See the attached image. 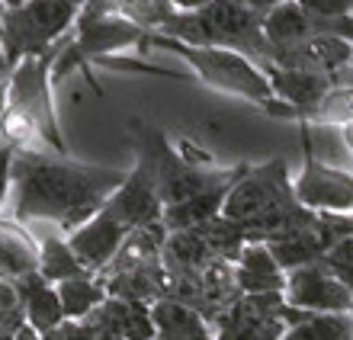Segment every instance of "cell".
<instances>
[{"label": "cell", "instance_id": "obj_1", "mask_svg": "<svg viewBox=\"0 0 353 340\" xmlns=\"http://www.w3.org/2000/svg\"><path fill=\"white\" fill-rule=\"evenodd\" d=\"M129 170L74 164L68 157H46L36 151L13 154V215L19 225L55 221L74 231L106 206Z\"/></svg>", "mask_w": 353, "mask_h": 340}, {"label": "cell", "instance_id": "obj_3", "mask_svg": "<svg viewBox=\"0 0 353 340\" xmlns=\"http://www.w3.org/2000/svg\"><path fill=\"white\" fill-rule=\"evenodd\" d=\"M129 132H132V141H135V154H139L135 161H141V164L148 167L164 209L183 203V199H190L196 193H205L212 186L228 183V180H234L244 170V164L203 167V164H196V161H190V157L176 154L174 148H170V141L164 138V132L154 129L145 119H132Z\"/></svg>", "mask_w": 353, "mask_h": 340}, {"label": "cell", "instance_id": "obj_23", "mask_svg": "<svg viewBox=\"0 0 353 340\" xmlns=\"http://www.w3.org/2000/svg\"><path fill=\"white\" fill-rule=\"evenodd\" d=\"M23 324H26V314H23V302L17 295V286L0 276V328L17 334Z\"/></svg>", "mask_w": 353, "mask_h": 340}, {"label": "cell", "instance_id": "obj_18", "mask_svg": "<svg viewBox=\"0 0 353 340\" xmlns=\"http://www.w3.org/2000/svg\"><path fill=\"white\" fill-rule=\"evenodd\" d=\"M39 273V241L19 221H0V276L17 283Z\"/></svg>", "mask_w": 353, "mask_h": 340}, {"label": "cell", "instance_id": "obj_27", "mask_svg": "<svg viewBox=\"0 0 353 340\" xmlns=\"http://www.w3.org/2000/svg\"><path fill=\"white\" fill-rule=\"evenodd\" d=\"M241 7H248V10H254L257 17H267L270 10H276L279 3H286V0H238Z\"/></svg>", "mask_w": 353, "mask_h": 340}, {"label": "cell", "instance_id": "obj_11", "mask_svg": "<svg viewBox=\"0 0 353 340\" xmlns=\"http://www.w3.org/2000/svg\"><path fill=\"white\" fill-rule=\"evenodd\" d=\"M103 209L110 212L112 219L119 221L129 234L132 231H139V228H148V225H154V221H161V215H164V203H161L158 186H154V180H151L148 167L141 164V161H135V167L129 170V177H125L119 190L106 199Z\"/></svg>", "mask_w": 353, "mask_h": 340}, {"label": "cell", "instance_id": "obj_30", "mask_svg": "<svg viewBox=\"0 0 353 340\" xmlns=\"http://www.w3.org/2000/svg\"><path fill=\"white\" fill-rule=\"evenodd\" d=\"M17 340H39V334L32 331L29 324H23V328H19V331H17Z\"/></svg>", "mask_w": 353, "mask_h": 340}, {"label": "cell", "instance_id": "obj_15", "mask_svg": "<svg viewBox=\"0 0 353 340\" xmlns=\"http://www.w3.org/2000/svg\"><path fill=\"white\" fill-rule=\"evenodd\" d=\"M13 286H17V295H19V302H23L26 324L39 337L55 331L58 324L65 321V312H61V302H58V289L52 283H46L39 273L23 276Z\"/></svg>", "mask_w": 353, "mask_h": 340}, {"label": "cell", "instance_id": "obj_8", "mask_svg": "<svg viewBox=\"0 0 353 340\" xmlns=\"http://www.w3.org/2000/svg\"><path fill=\"white\" fill-rule=\"evenodd\" d=\"M299 132H302V170L292 180L296 203L318 215H353V174L318 161L308 122H299Z\"/></svg>", "mask_w": 353, "mask_h": 340}, {"label": "cell", "instance_id": "obj_25", "mask_svg": "<svg viewBox=\"0 0 353 340\" xmlns=\"http://www.w3.org/2000/svg\"><path fill=\"white\" fill-rule=\"evenodd\" d=\"M39 340H93V328L87 321H61L55 331L42 334Z\"/></svg>", "mask_w": 353, "mask_h": 340}, {"label": "cell", "instance_id": "obj_34", "mask_svg": "<svg viewBox=\"0 0 353 340\" xmlns=\"http://www.w3.org/2000/svg\"><path fill=\"white\" fill-rule=\"evenodd\" d=\"M350 71H353V58H350Z\"/></svg>", "mask_w": 353, "mask_h": 340}, {"label": "cell", "instance_id": "obj_31", "mask_svg": "<svg viewBox=\"0 0 353 340\" xmlns=\"http://www.w3.org/2000/svg\"><path fill=\"white\" fill-rule=\"evenodd\" d=\"M10 71V61H7V52H3V46H0V83H3V74Z\"/></svg>", "mask_w": 353, "mask_h": 340}, {"label": "cell", "instance_id": "obj_21", "mask_svg": "<svg viewBox=\"0 0 353 340\" xmlns=\"http://www.w3.org/2000/svg\"><path fill=\"white\" fill-rule=\"evenodd\" d=\"M283 340H353V314H308Z\"/></svg>", "mask_w": 353, "mask_h": 340}, {"label": "cell", "instance_id": "obj_29", "mask_svg": "<svg viewBox=\"0 0 353 340\" xmlns=\"http://www.w3.org/2000/svg\"><path fill=\"white\" fill-rule=\"evenodd\" d=\"M341 138H344V145L350 148V154H353V119H347L344 126H341Z\"/></svg>", "mask_w": 353, "mask_h": 340}, {"label": "cell", "instance_id": "obj_17", "mask_svg": "<svg viewBox=\"0 0 353 340\" xmlns=\"http://www.w3.org/2000/svg\"><path fill=\"white\" fill-rule=\"evenodd\" d=\"M238 177H234V180H238ZM234 180H228V183H222V186H212V190H205V193H196L176 206H168L164 215H161L164 231H168V234H174V231H190V228L205 225V221L219 219V215H222V206H225V196H228Z\"/></svg>", "mask_w": 353, "mask_h": 340}, {"label": "cell", "instance_id": "obj_19", "mask_svg": "<svg viewBox=\"0 0 353 340\" xmlns=\"http://www.w3.org/2000/svg\"><path fill=\"white\" fill-rule=\"evenodd\" d=\"M55 289L65 321H84L106 302V286H103L100 276H77V279H68Z\"/></svg>", "mask_w": 353, "mask_h": 340}, {"label": "cell", "instance_id": "obj_32", "mask_svg": "<svg viewBox=\"0 0 353 340\" xmlns=\"http://www.w3.org/2000/svg\"><path fill=\"white\" fill-rule=\"evenodd\" d=\"M19 3H26V0H0V10L3 7H19Z\"/></svg>", "mask_w": 353, "mask_h": 340}, {"label": "cell", "instance_id": "obj_16", "mask_svg": "<svg viewBox=\"0 0 353 340\" xmlns=\"http://www.w3.org/2000/svg\"><path fill=\"white\" fill-rule=\"evenodd\" d=\"M154 340H212V328L203 314L176 299H158L151 305Z\"/></svg>", "mask_w": 353, "mask_h": 340}, {"label": "cell", "instance_id": "obj_26", "mask_svg": "<svg viewBox=\"0 0 353 340\" xmlns=\"http://www.w3.org/2000/svg\"><path fill=\"white\" fill-rule=\"evenodd\" d=\"M13 154H17L13 145H0V206H3L10 186H13Z\"/></svg>", "mask_w": 353, "mask_h": 340}, {"label": "cell", "instance_id": "obj_22", "mask_svg": "<svg viewBox=\"0 0 353 340\" xmlns=\"http://www.w3.org/2000/svg\"><path fill=\"white\" fill-rule=\"evenodd\" d=\"M321 267H325L327 273L334 276L337 283L353 295V234L341 238L334 248L327 250L325 257H321Z\"/></svg>", "mask_w": 353, "mask_h": 340}, {"label": "cell", "instance_id": "obj_13", "mask_svg": "<svg viewBox=\"0 0 353 340\" xmlns=\"http://www.w3.org/2000/svg\"><path fill=\"white\" fill-rule=\"evenodd\" d=\"M90 328L106 334H116L122 340H154V324H151V305L125 302V299H110L84 318Z\"/></svg>", "mask_w": 353, "mask_h": 340}, {"label": "cell", "instance_id": "obj_24", "mask_svg": "<svg viewBox=\"0 0 353 340\" xmlns=\"http://www.w3.org/2000/svg\"><path fill=\"white\" fill-rule=\"evenodd\" d=\"M296 7H302L312 17H325V19H344L353 17V0H292Z\"/></svg>", "mask_w": 353, "mask_h": 340}, {"label": "cell", "instance_id": "obj_35", "mask_svg": "<svg viewBox=\"0 0 353 340\" xmlns=\"http://www.w3.org/2000/svg\"><path fill=\"white\" fill-rule=\"evenodd\" d=\"M0 145H3V138H0Z\"/></svg>", "mask_w": 353, "mask_h": 340}, {"label": "cell", "instance_id": "obj_5", "mask_svg": "<svg viewBox=\"0 0 353 340\" xmlns=\"http://www.w3.org/2000/svg\"><path fill=\"white\" fill-rule=\"evenodd\" d=\"M164 48V52H176L186 65L193 68V74L205 87L222 93H232V97H241V100H251L257 106H270L273 103V90H270V81L261 68L254 65L251 58L238 55L232 48H203V46H186V42H176L161 32H151L145 48Z\"/></svg>", "mask_w": 353, "mask_h": 340}, {"label": "cell", "instance_id": "obj_28", "mask_svg": "<svg viewBox=\"0 0 353 340\" xmlns=\"http://www.w3.org/2000/svg\"><path fill=\"white\" fill-rule=\"evenodd\" d=\"M168 3L176 13H196V10H203L205 3H212V0H168Z\"/></svg>", "mask_w": 353, "mask_h": 340}, {"label": "cell", "instance_id": "obj_14", "mask_svg": "<svg viewBox=\"0 0 353 340\" xmlns=\"http://www.w3.org/2000/svg\"><path fill=\"white\" fill-rule=\"evenodd\" d=\"M234 283L241 295H267L286 289V273L279 270L267 244H244L234 260Z\"/></svg>", "mask_w": 353, "mask_h": 340}, {"label": "cell", "instance_id": "obj_12", "mask_svg": "<svg viewBox=\"0 0 353 340\" xmlns=\"http://www.w3.org/2000/svg\"><path fill=\"white\" fill-rule=\"evenodd\" d=\"M129 231L122 228L119 221L112 219L106 209H100L93 219H87L84 225H77L74 231H68V248L74 250V257L81 260V267L90 276H100L110 267L119 248L125 244Z\"/></svg>", "mask_w": 353, "mask_h": 340}, {"label": "cell", "instance_id": "obj_33", "mask_svg": "<svg viewBox=\"0 0 353 340\" xmlns=\"http://www.w3.org/2000/svg\"><path fill=\"white\" fill-rule=\"evenodd\" d=\"M0 340H17V334L7 331V328H0Z\"/></svg>", "mask_w": 353, "mask_h": 340}, {"label": "cell", "instance_id": "obj_9", "mask_svg": "<svg viewBox=\"0 0 353 340\" xmlns=\"http://www.w3.org/2000/svg\"><path fill=\"white\" fill-rule=\"evenodd\" d=\"M52 58H55V52L19 61L17 74H13V81L7 87V97L17 119L26 122L29 129H36L39 135H46L48 145H55L58 154H65V141L58 135L55 110H52V97H48V87H52L48 65H52Z\"/></svg>", "mask_w": 353, "mask_h": 340}, {"label": "cell", "instance_id": "obj_6", "mask_svg": "<svg viewBox=\"0 0 353 340\" xmlns=\"http://www.w3.org/2000/svg\"><path fill=\"white\" fill-rule=\"evenodd\" d=\"M292 203H296V196H292L286 157H270L263 164H244L241 177L234 180L228 196H225L222 215L244 225V221L261 219L267 212Z\"/></svg>", "mask_w": 353, "mask_h": 340}, {"label": "cell", "instance_id": "obj_7", "mask_svg": "<svg viewBox=\"0 0 353 340\" xmlns=\"http://www.w3.org/2000/svg\"><path fill=\"white\" fill-rule=\"evenodd\" d=\"M305 318L308 312L289 308L283 292L241 295L212 321V340H283L292 324Z\"/></svg>", "mask_w": 353, "mask_h": 340}, {"label": "cell", "instance_id": "obj_10", "mask_svg": "<svg viewBox=\"0 0 353 340\" xmlns=\"http://www.w3.org/2000/svg\"><path fill=\"white\" fill-rule=\"evenodd\" d=\"M289 308L308 314H353V295L321 263L299 267L286 273V289H283Z\"/></svg>", "mask_w": 353, "mask_h": 340}, {"label": "cell", "instance_id": "obj_2", "mask_svg": "<svg viewBox=\"0 0 353 340\" xmlns=\"http://www.w3.org/2000/svg\"><path fill=\"white\" fill-rule=\"evenodd\" d=\"M263 17L241 7L238 0H212L196 13H174L158 29L161 36L203 48H232L261 65L267 55V39L261 32Z\"/></svg>", "mask_w": 353, "mask_h": 340}, {"label": "cell", "instance_id": "obj_20", "mask_svg": "<svg viewBox=\"0 0 353 340\" xmlns=\"http://www.w3.org/2000/svg\"><path fill=\"white\" fill-rule=\"evenodd\" d=\"M39 276L52 286H61L68 279H77V276H90L81 260L74 257V250L68 248L65 238L58 234H48V238L39 241Z\"/></svg>", "mask_w": 353, "mask_h": 340}, {"label": "cell", "instance_id": "obj_4", "mask_svg": "<svg viewBox=\"0 0 353 340\" xmlns=\"http://www.w3.org/2000/svg\"><path fill=\"white\" fill-rule=\"evenodd\" d=\"M87 0H26L0 10V46L10 65L48 55L52 46L77 23Z\"/></svg>", "mask_w": 353, "mask_h": 340}]
</instances>
